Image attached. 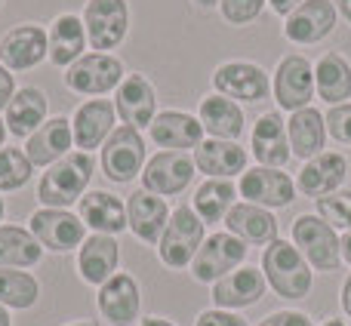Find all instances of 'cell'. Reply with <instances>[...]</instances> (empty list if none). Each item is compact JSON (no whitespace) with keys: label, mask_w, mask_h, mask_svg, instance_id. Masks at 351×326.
Listing matches in <instances>:
<instances>
[{"label":"cell","mask_w":351,"mask_h":326,"mask_svg":"<svg viewBox=\"0 0 351 326\" xmlns=\"http://www.w3.org/2000/svg\"><path fill=\"white\" fill-rule=\"evenodd\" d=\"M197 175V166H194V158L185 151H158L154 158H148L145 169H142V188L158 197H173V194H182L191 179Z\"/></svg>","instance_id":"obj_13"},{"label":"cell","mask_w":351,"mask_h":326,"mask_svg":"<svg viewBox=\"0 0 351 326\" xmlns=\"http://www.w3.org/2000/svg\"><path fill=\"white\" fill-rule=\"evenodd\" d=\"M3 216H6V203H3V197H0V222H3Z\"/></svg>","instance_id":"obj_54"},{"label":"cell","mask_w":351,"mask_h":326,"mask_svg":"<svg viewBox=\"0 0 351 326\" xmlns=\"http://www.w3.org/2000/svg\"><path fill=\"white\" fill-rule=\"evenodd\" d=\"M0 3H3V0H0Z\"/></svg>","instance_id":"obj_55"},{"label":"cell","mask_w":351,"mask_h":326,"mask_svg":"<svg viewBox=\"0 0 351 326\" xmlns=\"http://www.w3.org/2000/svg\"><path fill=\"white\" fill-rule=\"evenodd\" d=\"M173 210L167 206V197H158L152 191H133L127 200V225L142 243H152L158 247L160 237L167 231V222H170Z\"/></svg>","instance_id":"obj_23"},{"label":"cell","mask_w":351,"mask_h":326,"mask_svg":"<svg viewBox=\"0 0 351 326\" xmlns=\"http://www.w3.org/2000/svg\"><path fill=\"white\" fill-rule=\"evenodd\" d=\"M40 299V280L25 268H0V305L28 311Z\"/></svg>","instance_id":"obj_36"},{"label":"cell","mask_w":351,"mask_h":326,"mask_svg":"<svg viewBox=\"0 0 351 326\" xmlns=\"http://www.w3.org/2000/svg\"><path fill=\"white\" fill-rule=\"evenodd\" d=\"M49 59V37L40 25L25 22L0 37V62L10 71H31Z\"/></svg>","instance_id":"obj_16"},{"label":"cell","mask_w":351,"mask_h":326,"mask_svg":"<svg viewBox=\"0 0 351 326\" xmlns=\"http://www.w3.org/2000/svg\"><path fill=\"white\" fill-rule=\"evenodd\" d=\"M271 96L280 111H299L308 108L315 99V65L305 55L290 53L278 62L271 74Z\"/></svg>","instance_id":"obj_10"},{"label":"cell","mask_w":351,"mask_h":326,"mask_svg":"<svg viewBox=\"0 0 351 326\" xmlns=\"http://www.w3.org/2000/svg\"><path fill=\"white\" fill-rule=\"evenodd\" d=\"M327 136L336 142V145H346L351 148V102L333 105L327 111Z\"/></svg>","instance_id":"obj_40"},{"label":"cell","mask_w":351,"mask_h":326,"mask_svg":"<svg viewBox=\"0 0 351 326\" xmlns=\"http://www.w3.org/2000/svg\"><path fill=\"white\" fill-rule=\"evenodd\" d=\"M43 259V247L28 228L0 225V268H34Z\"/></svg>","instance_id":"obj_35"},{"label":"cell","mask_w":351,"mask_h":326,"mask_svg":"<svg viewBox=\"0 0 351 326\" xmlns=\"http://www.w3.org/2000/svg\"><path fill=\"white\" fill-rule=\"evenodd\" d=\"M237 203V185L231 179H206L204 185H197L194 191L191 210L200 216L204 225L225 222V216L231 212V206Z\"/></svg>","instance_id":"obj_34"},{"label":"cell","mask_w":351,"mask_h":326,"mask_svg":"<svg viewBox=\"0 0 351 326\" xmlns=\"http://www.w3.org/2000/svg\"><path fill=\"white\" fill-rule=\"evenodd\" d=\"M268 284H265V274L262 268L253 265H241L237 271L225 274L222 280L213 284V305L225 311H241L256 305L262 296H265Z\"/></svg>","instance_id":"obj_21"},{"label":"cell","mask_w":351,"mask_h":326,"mask_svg":"<svg viewBox=\"0 0 351 326\" xmlns=\"http://www.w3.org/2000/svg\"><path fill=\"white\" fill-rule=\"evenodd\" d=\"M342 262H346V265L351 268V231L346 237H342Z\"/></svg>","instance_id":"obj_46"},{"label":"cell","mask_w":351,"mask_h":326,"mask_svg":"<svg viewBox=\"0 0 351 326\" xmlns=\"http://www.w3.org/2000/svg\"><path fill=\"white\" fill-rule=\"evenodd\" d=\"M93 173H96L93 154L74 148L68 158L47 166V173L40 175V185H37V200H40V206L68 210V206L80 203V197H84L86 188H90Z\"/></svg>","instance_id":"obj_1"},{"label":"cell","mask_w":351,"mask_h":326,"mask_svg":"<svg viewBox=\"0 0 351 326\" xmlns=\"http://www.w3.org/2000/svg\"><path fill=\"white\" fill-rule=\"evenodd\" d=\"M321 326H348V323L346 321H324Z\"/></svg>","instance_id":"obj_53"},{"label":"cell","mask_w":351,"mask_h":326,"mask_svg":"<svg viewBox=\"0 0 351 326\" xmlns=\"http://www.w3.org/2000/svg\"><path fill=\"white\" fill-rule=\"evenodd\" d=\"M34 175V163L22 148H0V191H19Z\"/></svg>","instance_id":"obj_37"},{"label":"cell","mask_w":351,"mask_h":326,"mask_svg":"<svg viewBox=\"0 0 351 326\" xmlns=\"http://www.w3.org/2000/svg\"><path fill=\"white\" fill-rule=\"evenodd\" d=\"M148 139L160 148V151H194L200 142L206 139L204 123L197 121V114H188V111H158V117L148 127Z\"/></svg>","instance_id":"obj_17"},{"label":"cell","mask_w":351,"mask_h":326,"mask_svg":"<svg viewBox=\"0 0 351 326\" xmlns=\"http://www.w3.org/2000/svg\"><path fill=\"white\" fill-rule=\"evenodd\" d=\"M287 136H290V151L296 158H317V154H324V145H327V117L315 105L293 111L290 121H287Z\"/></svg>","instance_id":"obj_32"},{"label":"cell","mask_w":351,"mask_h":326,"mask_svg":"<svg viewBox=\"0 0 351 326\" xmlns=\"http://www.w3.org/2000/svg\"><path fill=\"white\" fill-rule=\"evenodd\" d=\"M49 37V62L56 68H71L80 55L86 53V25L80 16L74 12H62V16L53 18L47 31Z\"/></svg>","instance_id":"obj_30"},{"label":"cell","mask_w":351,"mask_h":326,"mask_svg":"<svg viewBox=\"0 0 351 326\" xmlns=\"http://www.w3.org/2000/svg\"><path fill=\"white\" fill-rule=\"evenodd\" d=\"M293 247L305 255L315 271H336L342 265V240L336 234V228L330 222H324L321 216H296L293 222Z\"/></svg>","instance_id":"obj_4"},{"label":"cell","mask_w":351,"mask_h":326,"mask_svg":"<svg viewBox=\"0 0 351 326\" xmlns=\"http://www.w3.org/2000/svg\"><path fill=\"white\" fill-rule=\"evenodd\" d=\"M342 311H346V317H351V274L346 277V284H342Z\"/></svg>","instance_id":"obj_45"},{"label":"cell","mask_w":351,"mask_h":326,"mask_svg":"<svg viewBox=\"0 0 351 326\" xmlns=\"http://www.w3.org/2000/svg\"><path fill=\"white\" fill-rule=\"evenodd\" d=\"M336 10H339V16L351 25V0H336Z\"/></svg>","instance_id":"obj_47"},{"label":"cell","mask_w":351,"mask_h":326,"mask_svg":"<svg viewBox=\"0 0 351 326\" xmlns=\"http://www.w3.org/2000/svg\"><path fill=\"white\" fill-rule=\"evenodd\" d=\"M250 154L256 158L259 166H271V169H284L290 163V136H287V121L280 114V108L265 111L256 121L253 136H250Z\"/></svg>","instance_id":"obj_20"},{"label":"cell","mask_w":351,"mask_h":326,"mask_svg":"<svg viewBox=\"0 0 351 326\" xmlns=\"http://www.w3.org/2000/svg\"><path fill=\"white\" fill-rule=\"evenodd\" d=\"M99 163H102L105 179L114 181V185H130L133 179H139L148 163V148H145L142 133L121 123V127L108 136V142L102 145Z\"/></svg>","instance_id":"obj_6"},{"label":"cell","mask_w":351,"mask_h":326,"mask_svg":"<svg viewBox=\"0 0 351 326\" xmlns=\"http://www.w3.org/2000/svg\"><path fill=\"white\" fill-rule=\"evenodd\" d=\"M317 216L324 222H330L333 228L351 231V188H339V191L317 200Z\"/></svg>","instance_id":"obj_38"},{"label":"cell","mask_w":351,"mask_h":326,"mask_svg":"<svg viewBox=\"0 0 351 326\" xmlns=\"http://www.w3.org/2000/svg\"><path fill=\"white\" fill-rule=\"evenodd\" d=\"M336 18H339V10L333 0H305L284 18L280 34L296 47H315L324 37L333 34Z\"/></svg>","instance_id":"obj_12"},{"label":"cell","mask_w":351,"mask_h":326,"mask_svg":"<svg viewBox=\"0 0 351 326\" xmlns=\"http://www.w3.org/2000/svg\"><path fill=\"white\" fill-rule=\"evenodd\" d=\"M299 3H305V0H268V6H271V12H278L280 18H287L293 10H296Z\"/></svg>","instance_id":"obj_44"},{"label":"cell","mask_w":351,"mask_h":326,"mask_svg":"<svg viewBox=\"0 0 351 326\" xmlns=\"http://www.w3.org/2000/svg\"><path fill=\"white\" fill-rule=\"evenodd\" d=\"M194 326H250L237 311H225V308H206L197 314Z\"/></svg>","instance_id":"obj_41"},{"label":"cell","mask_w":351,"mask_h":326,"mask_svg":"<svg viewBox=\"0 0 351 326\" xmlns=\"http://www.w3.org/2000/svg\"><path fill=\"white\" fill-rule=\"evenodd\" d=\"M346 179H348V158L339 151H324L302 163V169L296 175V191H302L305 197L321 200L327 194L339 191Z\"/></svg>","instance_id":"obj_22"},{"label":"cell","mask_w":351,"mask_h":326,"mask_svg":"<svg viewBox=\"0 0 351 326\" xmlns=\"http://www.w3.org/2000/svg\"><path fill=\"white\" fill-rule=\"evenodd\" d=\"M121 268V243L111 234H90L77 249V274L84 284L102 286Z\"/></svg>","instance_id":"obj_24"},{"label":"cell","mask_w":351,"mask_h":326,"mask_svg":"<svg viewBox=\"0 0 351 326\" xmlns=\"http://www.w3.org/2000/svg\"><path fill=\"white\" fill-rule=\"evenodd\" d=\"M262 274H265V284L278 292L287 302H299L311 292V265L305 262V255L293 247V240H274L262 249Z\"/></svg>","instance_id":"obj_2"},{"label":"cell","mask_w":351,"mask_h":326,"mask_svg":"<svg viewBox=\"0 0 351 326\" xmlns=\"http://www.w3.org/2000/svg\"><path fill=\"white\" fill-rule=\"evenodd\" d=\"M250 247L241 240V237L228 234V231H216V234H210L204 240V247L197 249V255H194V262L188 265V271H191L194 280H200V284H216V280H222L225 274L237 271V268L243 265V259H247Z\"/></svg>","instance_id":"obj_9"},{"label":"cell","mask_w":351,"mask_h":326,"mask_svg":"<svg viewBox=\"0 0 351 326\" xmlns=\"http://www.w3.org/2000/svg\"><path fill=\"white\" fill-rule=\"evenodd\" d=\"M237 194L247 203L265 206V210H280L296 200V181L284 169L271 166H250L237 181Z\"/></svg>","instance_id":"obj_14"},{"label":"cell","mask_w":351,"mask_h":326,"mask_svg":"<svg viewBox=\"0 0 351 326\" xmlns=\"http://www.w3.org/2000/svg\"><path fill=\"white\" fill-rule=\"evenodd\" d=\"M28 231L49 253H71V249L84 247V240H86L84 218L74 216L71 210H49V206H40L37 212H31Z\"/></svg>","instance_id":"obj_11"},{"label":"cell","mask_w":351,"mask_h":326,"mask_svg":"<svg viewBox=\"0 0 351 326\" xmlns=\"http://www.w3.org/2000/svg\"><path fill=\"white\" fill-rule=\"evenodd\" d=\"M96 305H99V314L111 326H133L142 311V290L133 274L117 271L108 284L99 286Z\"/></svg>","instance_id":"obj_19"},{"label":"cell","mask_w":351,"mask_h":326,"mask_svg":"<svg viewBox=\"0 0 351 326\" xmlns=\"http://www.w3.org/2000/svg\"><path fill=\"white\" fill-rule=\"evenodd\" d=\"M6 136H10V129H6V123H3V117H0V148H3V142H6Z\"/></svg>","instance_id":"obj_51"},{"label":"cell","mask_w":351,"mask_h":326,"mask_svg":"<svg viewBox=\"0 0 351 326\" xmlns=\"http://www.w3.org/2000/svg\"><path fill=\"white\" fill-rule=\"evenodd\" d=\"M47 111H49L47 92H43L40 86H22V90H16L12 102L6 105L3 123H6V129H10V136H16V139H31V136L49 121Z\"/></svg>","instance_id":"obj_27"},{"label":"cell","mask_w":351,"mask_h":326,"mask_svg":"<svg viewBox=\"0 0 351 326\" xmlns=\"http://www.w3.org/2000/svg\"><path fill=\"white\" fill-rule=\"evenodd\" d=\"M65 326H99L96 321H74V323H65Z\"/></svg>","instance_id":"obj_52"},{"label":"cell","mask_w":351,"mask_h":326,"mask_svg":"<svg viewBox=\"0 0 351 326\" xmlns=\"http://www.w3.org/2000/svg\"><path fill=\"white\" fill-rule=\"evenodd\" d=\"M86 25V40L96 53H111L127 40L130 3L127 0H86L80 12Z\"/></svg>","instance_id":"obj_8"},{"label":"cell","mask_w":351,"mask_h":326,"mask_svg":"<svg viewBox=\"0 0 351 326\" xmlns=\"http://www.w3.org/2000/svg\"><path fill=\"white\" fill-rule=\"evenodd\" d=\"M204 240H206V234H204L200 216L188 203H182V206H176L170 222H167V231L158 243V255L167 268L182 271V268H188L194 262V255L204 247Z\"/></svg>","instance_id":"obj_5"},{"label":"cell","mask_w":351,"mask_h":326,"mask_svg":"<svg viewBox=\"0 0 351 326\" xmlns=\"http://www.w3.org/2000/svg\"><path fill=\"white\" fill-rule=\"evenodd\" d=\"M210 84H213V92H219L225 99H234V102H247V105L262 102L271 92L268 71L247 59H228L222 65H216L210 74Z\"/></svg>","instance_id":"obj_7"},{"label":"cell","mask_w":351,"mask_h":326,"mask_svg":"<svg viewBox=\"0 0 351 326\" xmlns=\"http://www.w3.org/2000/svg\"><path fill=\"white\" fill-rule=\"evenodd\" d=\"M268 6V0H222L219 3V12L228 25L234 28H243V25H253L256 18L262 16V10Z\"/></svg>","instance_id":"obj_39"},{"label":"cell","mask_w":351,"mask_h":326,"mask_svg":"<svg viewBox=\"0 0 351 326\" xmlns=\"http://www.w3.org/2000/svg\"><path fill=\"white\" fill-rule=\"evenodd\" d=\"M315 96L330 108L351 99V62L336 49L315 62Z\"/></svg>","instance_id":"obj_33"},{"label":"cell","mask_w":351,"mask_h":326,"mask_svg":"<svg viewBox=\"0 0 351 326\" xmlns=\"http://www.w3.org/2000/svg\"><path fill=\"white\" fill-rule=\"evenodd\" d=\"M139 326H176L173 321H164V317H145Z\"/></svg>","instance_id":"obj_48"},{"label":"cell","mask_w":351,"mask_h":326,"mask_svg":"<svg viewBox=\"0 0 351 326\" xmlns=\"http://www.w3.org/2000/svg\"><path fill=\"white\" fill-rule=\"evenodd\" d=\"M127 77V68L114 53H84L71 68H65V90L74 96L96 99L114 92Z\"/></svg>","instance_id":"obj_3"},{"label":"cell","mask_w":351,"mask_h":326,"mask_svg":"<svg viewBox=\"0 0 351 326\" xmlns=\"http://www.w3.org/2000/svg\"><path fill=\"white\" fill-rule=\"evenodd\" d=\"M114 121H117L114 102H108V99H86V102L77 105V111L71 114L74 148H77V151H86V154L102 148L105 142H108V136L117 129Z\"/></svg>","instance_id":"obj_18"},{"label":"cell","mask_w":351,"mask_h":326,"mask_svg":"<svg viewBox=\"0 0 351 326\" xmlns=\"http://www.w3.org/2000/svg\"><path fill=\"white\" fill-rule=\"evenodd\" d=\"M259 326H311V317L302 311H274Z\"/></svg>","instance_id":"obj_42"},{"label":"cell","mask_w":351,"mask_h":326,"mask_svg":"<svg viewBox=\"0 0 351 326\" xmlns=\"http://www.w3.org/2000/svg\"><path fill=\"white\" fill-rule=\"evenodd\" d=\"M80 218L86 228H93L96 234H111L117 237L121 231H127V203L111 191H90L80 197Z\"/></svg>","instance_id":"obj_31"},{"label":"cell","mask_w":351,"mask_h":326,"mask_svg":"<svg viewBox=\"0 0 351 326\" xmlns=\"http://www.w3.org/2000/svg\"><path fill=\"white\" fill-rule=\"evenodd\" d=\"M197 121L204 123L206 139H225V142H241L243 127H247L241 105L234 99L219 96V92H210V96L200 99Z\"/></svg>","instance_id":"obj_29"},{"label":"cell","mask_w":351,"mask_h":326,"mask_svg":"<svg viewBox=\"0 0 351 326\" xmlns=\"http://www.w3.org/2000/svg\"><path fill=\"white\" fill-rule=\"evenodd\" d=\"M225 231L234 237H241L247 247H268L278 240V218L271 210L256 203H241L231 206V212L225 216Z\"/></svg>","instance_id":"obj_26"},{"label":"cell","mask_w":351,"mask_h":326,"mask_svg":"<svg viewBox=\"0 0 351 326\" xmlns=\"http://www.w3.org/2000/svg\"><path fill=\"white\" fill-rule=\"evenodd\" d=\"M0 326H12V317H10V308L0 305Z\"/></svg>","instance_id":"obj_49"},{"label":"cell","mask_w":351,"mask_h":326,"mask_svg":"<svg viewBox=\"0 0 351 326\" xmlns=\"http://www.w3.org/2000/svg\"><path fill=\"white\" fill-rule=\"evenodd\" d=\"M12 96H16V77H12V71L0 62V111H6Z\"/></svg>","instance_id":"obj_43"},{"label":"cell","mask_w":351,"mask_h":326,"mask_svg":"<svg viewBox=\"0 0 351 326\" xmlns=\"http://www.w3.org/2000/svg\"><path fill=\"white\" fill-rule=\"evenodd\" d=\"M219 3H222V0H194L197 10H213V6H219Z\"/></svg>","instance_id":"obj_50"},{"label":"cell","mask_w":351,"mask_h":326,"mask_svg":"<svg viewBox=\"0 0 351 326\" xmlns=\"http://www.w3.org/2000/svg\"><path fill=\"white\" fill-rule=\"evenodd\" d=\"M114 111L123 127H133L139 133L152 127V121L158 117V92H154L152 80L139 71L127 74L123 84L114 90Z\"/></svg>","instance_id":"obj_15"},{"label":"cell","mask_w":351,"mask_h":326,"mask_svg":"<svg viewBox=\"0 0 351 326\" xmlns=\"http://www.w3.org/2000/svg\"><path fill=\"white\" fill-rule=\"evenodd\" d=\"M74 148V129H71V117L59 114L49 117L28 142H25V154L34 166H53L62 158H68Z\"/></svg>","instance_id":"obj_28"},{"label":"cell","mask_w":351,"mask_h":326,"mask_svg":"<svg viewBox=\"0 0 351 326\" xmlns=\"http://www.w3.org/2000/svg\"><path fill=\"white\" fill-rule=\"evenodd\" d=\"M197 173L206 179H234V175L247 173L250 151L241 148V142H225V139H204L191 151Z\"/></svg>","instance_id":"obj_25"}]
</instances>
